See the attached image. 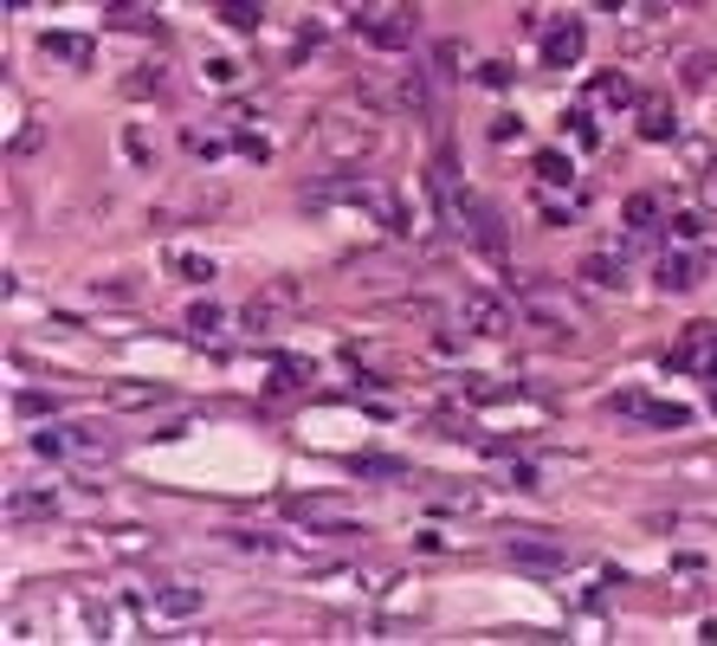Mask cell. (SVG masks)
Masks as SVG:
<instances>
[{
  "mask_svg": "<svg viewBox=\"0 0 717 646\" xmlns=\"http://www.w3.org/2000/svg\"><path fill=\"white\" fill-rule=\"evenodd\" d=\"M310 149L337 168H356L381 149V124H375V110H324L310 124Z\"/></svg>",
  "mask_w": 717,
  "mask_h": 646,
  "instance_id": "6da1fadb",
  "label": "cell"
},
{
  "mask_svg": "<svg viewBox=\"0 0 717 646\" xmlns=\"http://www.w3.org/2000/svg\"><path fill=\"white\" fill-rule=\"evenodd\" d=\"M510 291H517L524 317H530V324H543V330H556V337H575V330L588 324V317H581V304H575V291L556 285V279H543V272H517Z\"/></svg>",
  "mask_w": 717,
  "mask_h": 646,
  "instance_id": "7a4b0ae2",
  "label": "cell"
},
{
  "mask_svg": "<svg viewBox=\"0 0 717 646\" xmlns=\"http://www.w3.org/2000/svg\"><path fill=\"white\" fill-rule=\"evenodd\" d=\"M297 304H304V285H297V279H266V285L246 297L239 330H246V337H279L291 317H297Z\"/></svg>",
  "mask_w": 717,
  "mask_h": 646,
  "instance_id": "3957f363",
  "label": "cell"
},
{
  "mask_svg": "<svg viewBox=\"0 0 717 646\" xmlns=\"http://www.w3.org/2000/svg\"><path fill=\"white\" fill-rule=\"evenodd\" d=\"M33 453H39V459L97 466V459H110V439H104L97 427H46V433H33Z\"/></svg>",
  "mask_w": 717,
  "mask_h": 646,
  "instance_id": "277c9868",
  "label": "cell"
},
{
  "mask_svg": "<svg viewBox=\"0 0 717 646\" xmlns=\"http://www.w3.org/2000/svg\"><path fill=\"white\" fill-rule=\"evenodd\" d=\"M446 214H452V226H459V239H472L479 252H504V226L479 195H452V188H446Z\"/></svg>",
  "mask_w": 717,
  "mask_h": 646,
  "instance_id": "5b68a950",
  "label": "cell"
},
{
  "mask_svg": "<svg viewBox=\"0 0 717 646\" xmlns=\"http://www.w3.org/2000/svg\"><path fill=\"white\" fill-rule=\"evenodd\" d=\"M672 375H717V324H685L679 343L666 350Z\"/></svg>",
  "mask_w": 717,
  "mask_h": 646,
  "instance_id": "8992f818",
  "label": "cell"
},
{
  "mask_svg": "<svg viewBox=\"0 0 717 646\" xmlns=\"http://www.w3.org/2000/svg\"><path fill=\"white\" fill-rule=\"evenodd\" d=\"M285 510H291V524H304V530H324V537H362V524L337 498H291Z\"/></svg>",
  "mask_w": 717,
  "mask_h": 646,
  "instance_id": "52a82bcc",
  "label": "cell"
},
{
  "mask_svg": "<svg viewBox=\"0 0 717 646\" xmlns=\"http://www.w3.org/2000/svg\"><path fill=\"white\" fill-rule=\"evenodd\" d=\"M569 556H575V550L563 543V537H537L530 524L510 537V563H517V569H563Z\"/></svg>",
  "mask_w": 717,
  "mask_h": 646,
  "instance_id": "ba28073f",
  "label": "cell"
},
{
  "mask_svg": "<svg viewBox=\"0 0 717 646\" xmlns=\"http://www.w3.org/2000/svg\"><path fill=\"white\" fill-rule=\"evenodd\" d=\"M143 608L162 614V621H188V614H201V588L195 582H162V588H149Z\"/></svg>",
  "mask_w": 717,
  "mask_h": 646,
  "instance_id": "9c48e42d",
  "label": "cell"
},
{
  "mask_svg": "<svg viewBox=\"0 0 717 646\" xmlns=\"http://www.w3.org/2000/svg\"><path fill=\"white\" fill-rule=\"evenodd\" d=\"M459 317H466L479 337H510V310H504L498 297H485V291H466V297H459Z\"/></svg>",
  "mask_w": 717,
  "mask_h": 646,
  "instance_id": "30bf717a",
  "label": "cell"
},
{
  "mask_svg": "<svg viewBox=\"0 0 717 646\" xmlns=\"http://www.w3.org/2000/svg\"><path fill=\"white\" fill-rule=\"evenodd\" d=\"M653 279H659V291H698V279H705V259H698V252H659Z\"/></svg>",
  "mask_w": 717,
  "mask_h": 646,
  "instance_id": "8fae6325",
  "label": "cell"
},
{
  "mask_svg": "<svg viewBox=\"0 0 717 646\" xmlns=\"http://www.w3.org/2000/svg\"><path fill=\"white\" fill-rule=\"evenodd\" d=\"M581 46H588L581 20H563V26H550V33H543V66H575V59H581Z\"/></svg>",
  "mask_w": 717,
  "mask_h": 646,
  "instance_id": "7c38bea8",
  "label": "cell"
},
{
  "mask_svg": "<svg viewBox=\"0 0 717 646\" xmlns=\"http://www.w3.org/2000/svg\"><path fill=\"white\" fill-rule=\"evenodd\" d=\"M59 498L52 492H7V524H52Z\"/></svg>",
  "mask_w": 717,
  "mask_h": 646,
  "instance_id": "4fadbf2b",
  "label": "cell"
},
{
  "mask_svg": "<svg viewBox=\"0 0 717 646\" xmlns=\"http://www.w3.org/2000/svg\"><path fill=\"white\" fill-rule=\"evenodd\" d=\"M39 52L59 59V66H91V59H97V39H84V33H46Z\"/></svg>",
  "mask_w": 717,
  "mask_h": 646,
  "instance_id": "5bb4252c",
  "label": "cell"
},
{
  "mask_svg": "<svg viewBox=\"0 0 717 646\" xmlns=\"http://www.w3.org/2000/svg\"><path fill=\"white\" fill-rule=\"evenodd\" d=\"M104 401H110V408H162L168 388H162V381H110Z\"/></svg>",
  "mask_w": 717,
  "mask_h": 646,
  "instance_id": "9a60e30c",
  "label": "cell"
},
{
  "mask_svg": "<svg viewBox=\"0 0 717 646\" xmlns=\"http://www.w3.org/2000/svg\"><path fill=\"white\" fill-rule=\"evenodd\" d=\"M640 137L646 143H672L679 137V117H672L666 97H640Z\"/></svg>",
  "mask_w": 717,
  "mask_h": 646,
  "instance_id": "2e32d148",
  "label": "cell"
},
{
  "mask_svg": "<svg viewBox=\"0 0 717 646\" xmlns=\"http://www.w3.org/2000/svg\"><path fill=\"white\" fill-rule=\"evenodd\" d=\"M575 272H581V279H588L595 291H621V285H627V266H621L614 252H588Z\"/></svg>",
  "mask_w": 717,
  "mask_h": 646,
  "instance_id": "e0dca14e",
  "label": "cell"
},
{
  "mask_svg": "<svg viewBox=\"0 0 717 646\" xmlns=\"http://www.w3.org/2000/svg\"><path fill=\"white\" fill-rule=\"evenodd\" d=\"M362 33L375 46H408L414 39V13H395V20H362Z\"/></svg>",
  "mask_w": 717,
  "mask_h": 646,
  "instance_id": "ac0fdd59",
  "label": "cell"
},
{
  "mask_svg": "<svg viewBox=\"0 0 717 646\" xmlns=\"http://www.w3.org/2000/svg\"><path fill=\"white\" fill-rule=\"evenodd\" d=\"M168 279L208 285V279H214V259H208V252H168Z\"/></svg>",
  "mask_w": 717,
  "mask_h": 646,
  "instance_id": "d6986e66",
  "label": "cell"
},
{
  "mask_svg": "<svg viewBox=\"0 0 717 646\" xmlns=\"http://www.w3.org/2000/svg\"><path fill=\"white\" fill-rule=\"evenodd\" d=\"M537 181H543V188H575V162L556 155V149H543V155H537Z\"/></svg>",
  "mask_w": 717,
  "mask_h": 646,
  "instance_id": "ffe728a7",
  "label": "cell"
},
{
  "mask_svg": "<svg viewBox=\"0 0 717 646\" xmlns=\"http://www.w3.org/2000/svg\"><path fill=\"white\" fill-rule=\"evenodd\" d=\"M181 149H188L195 162H220V155H226V137H220V130H201V124H195V130L181 137Z\"/></svg>",
  "mask_w": 717,
  "mask_h": 646,
  "instance_id": "44dd1931",
  "label": "cell"
},
{
  "mask_svg": "<svg viewBox=\"0 0 717 646\" xmlns=\"http://www.w3.org/2000/svg\"><path fill=\"white\" fill-rule=\"evenodd\" d=\"M181 324H188V337H195V343H214V337H220V324H226V317H220L214 304H195V310H188Z\"/></svg>",
  "mask_w": 717,
  "mask_h": 646,
  "instance_id": "7402d4cb",
  "label": "cell"
},
{
  "mask_svg": "<svg viewBox=\"0 0 717 646\" xmlns=\"http://www.w3.org/2000/svg\"><path fill=\"white\" fill-rule=\"evenodd\" d=\"M685 84H692V91H712L717 84V52H692V59H685Z\"/></svg>",
  "mask_w": 717,
  "mask_h": 646,
  "instance_id": "603a6c76",
  "label": "cell"
},
{
  "mask_svg": "<svg viewBox=\"0 0 717 646\" xmlns=\"http://www.w3.org/2000/svg\"><path fill=\"white\" fill-rule=\"evenodd\" d=\"M59 408H66V401H59L52 388H46V395H13V414H20V421H39V414H59Z\"/></svg>",
  "mask_w": 717,
  "mask_h": 646,
  "instance_id": "cb8c5ba5",
  "label": "cell"
},
{
  "mask_svg": "<svg viewBox=\"0 0 717 646\" xmlns=\"http://www.w3.org/2000/svg\"><path fill=\"white\" fill-rule=\"evenodd\" d=\"M395 97H401V104H408V110H421V117H427V78L414 72V66H408V72H401V84H395Z\"/></svg>",
  "mask_w": 717,
  "mask_h": 646,
  "instance_id": "d4e9b609",
  "label": "cell"
},
{
  "mask_svg": "<svg viewBox=\"0 0 717 646\" xmlns=\"http://www.w3.org/2000/svg\"><path fill=\"white\" fill-rule=\"evenodd\" d=\"M595 104H634V84L621 72H601L595 78Z\"/></svg>",
  "mask_w": 717,
  "mask_h": 646,
  "instance_id": "484cf974",
  "label": "cell"
},
{
  "mask_svg": "<svg viewBox=\"0 0 717 646\" xmlns=\"http://www.w3.org/2000/svg\"><path fill=\"white\" fill-rule=\"evenodd\" d=\"M220 20H226L233 33H252V26H259V7H252V0H220Z\"/></svg>",
  "mask_w": 717,
  "mask_h": 646,
  "instance_id": "4316f807",
  "label": "cell"
},
{
  "mask_svg": "<svg viewBox=\"0 0 717 646\" xmlns=\"http://www.w3.org/2000/svg\"><path fill=\"white\" fill-rule=\"evenodd\" d=\"M627 226H634V233H653V226H659V201H653V195H634V201H627Z\"/></svg>",
  "mask_w": 717,
  "mask_h": 646,
  "instance_id": "83f0119b",
  "label": "cell"
},
{
  "mask_svg": "<svg viewBox=\"0 0 717 646\" xmlns=\"http://www.w3.org/2000/svg\"><path fill=\"white\" fill-rule=\"evenodd\" d=\"M97 297H110V304H130V297H137V279H97Z\"/></svg>",
  "mask_w": 717,
  "mask_h": 646,
  "instance_id": "f1b7e54d",
  "label": "cell"
},
{
  "mask_svg": "<svg viewBox=\"0 0 717 646\" xmlns=\"http://www.w3.org/2000/svg\"><path fill=\"white\" fill-rule=\"evenodd\" d=\"M124 149H130V155H137V162H155V143H149V130H137V124H130V130H124Z\"/></svg>",
  "mask_w": 717,
  "mask_h": 646,
  "instance_id": "f546056e",
  "label": "cell"
},
{
  "mask_svg": "<svg viewBox=\"0 0 717 646\" xmlns=\"http://www.w3.org/2000/svg\"><path fill=\"white\" fill-rule=\"evenodd\" d=\"M672 239H705V220H698V214H679V220H672Z\"/></svg>",
  "mask_w": 717,
  "mask_h": 646,
  "instance_id": "4dcf8cb0",
  "label": "cell"
},
{
  "mask_svg": "<svg viewBox=\"0 0 717 646\" xmlns=\"http://www.w3.org/2000/svg\"><path fill=\"white\" fill-rule=\"evenodd\" d=\"M569 130H575V143H595V124H588V110H569Z\"/></svg>",
  "mask_w": 717,
  "mask_h": 646,
  "instance_id": "1f68e13d",
  "label": "cell"
},
{
  "mask_svg": "<svg viewBox=\"0 0 717 646\" xmlns=\"http://www.w3.org/2000/svg\"><path fill=\"white\" fill-rule=\"evenodd\" d=\"M459 59H466V46H452V39H439V66H446V72H459Z\"/></svg>",
  "mask_w": 717,
  "mask_h": 646,
  "instance_id": "d6a6232c",
  "label": "cell"
},
{
  "mask_svg": "<svg viewBox=\"0 0 717 646\" xmlns=\"http://www.w3.org/2000/svg\"><path fill=\"white\" fill-rule=\"evenodd\" d=\"M208 78H214V84H233V78H239V66H233V59H214V66H208Z\"/></svg>",
  "mask_w": 717,
  "mask_h": 646,
  "instance_id": "836d02e7",
  "label": "cell"
},
{
  "mask_svg": "<svg viewBox=\"0 0 717 646\" xmlns=\"http://www.w3.org/2000/svg\"><path fill=\"white\" fill-rule=\"evenodd\" d=\"M698 195H705V208H717V168L705 175V181H698Z\"/></svg>",
  "mask_w": 717,
  "mask_h": 646,
  "instance_id": "e575fe53",
  "label": "cell"
},
{
  "mask_svg": "<svg viewBox=\"0 0 717 646\" xmlns=\"http://www.w3.org/2000/svg\"><path fill=\"white\" fill-rule=\"evenodd\" d=\"M350 7H356V13H368V0H350Z\"/></svg>",
  "mask_w": 717,
  "mask_h": 646,
  "instance_id": "d590c367",
  "label": "cell"
},
{
  "mask_svg": "<svg viewBox=\"0 0 717 646\" xmlns=\"http://www.w3.org/2000/svg\"><path fill=\"white\" fill-rule=\"evenodd\" d=\"M712 408H717V375H712Z\"/></svg>",
  "mask_w": 717,
  "mask_h": 646,
  "instance_id": "8d00e7d4",
  "label": "cell"
},
{
  "mask_svg": "<svg viewBox=\"0 0 717 646\" xmlns=\"http://www.w3.org/2000/svg\"><path fill=\"white\" fill-rule=\"evenodd\" d=\"M646 7H659V0H646Z\"/></svg>",
  "mask_w": 717,
  "mask_h": 646,
  "instance_id": "74e56055",
  "label": "cell"
}]
</instances>
